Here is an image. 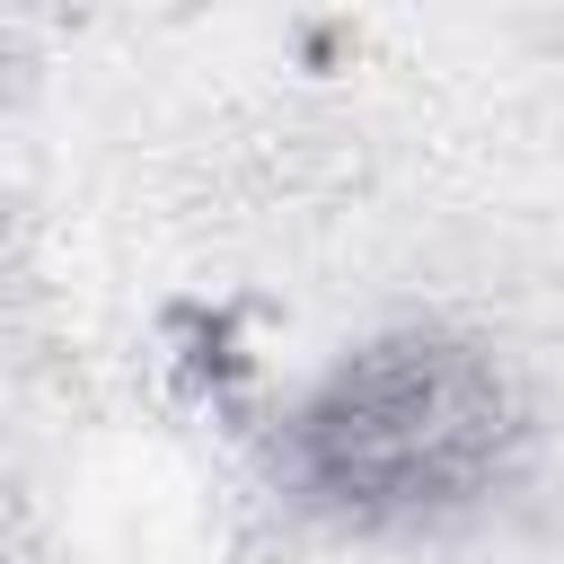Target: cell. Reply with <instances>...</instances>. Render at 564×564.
<instances>
[{
	"label": "cell",
	"instance_id": "6da1fadb",
	"mask_svg": "<svg viewBox=\"0 0 564 564\" xmlns=\"http://www.w3.org/2000/svg\"><path fill=\"white\" fill-rule=\"evenodd\" d=\"M520 414L485 352L397 335L317 379L291 414V476L352 529H423L476 511L511 467Z\"/></svg>",
	"mask_w": 564,
	"mask_h": 564
}]
</instances>
